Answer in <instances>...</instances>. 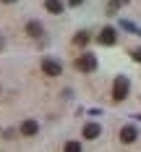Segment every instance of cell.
I'll use <instances>...</instances> for the list:
<instances>
[{"label":"cell","mask_w":141,"mask_h":152,"mask_svg":"<svg viewBox=\"0 0 141 152\" xmlns=\"http://www.w3.org/2000/svg\"><path fill=\"white\" fill-rule=\"evenodd\" d=\"M125 97H128V79H125V76H118L115 84H112V100L120 102V100H125Z\"/></svg>","instance_id":"1"},{"label":"cell","mask_w":141,"mask_h":152,"mask_svg":"<svg viewBox=\"0 0 141 152\" xmlns=\"http://www.w3.org/2000/svg\"><path fill=\"white\" fill-rule=\"evenodd\" d=\"M42 71H45L47 76H60L63 66L58 61H52V58H45V61H42Z\"/></svg>","instance_id":"2"},{"label":"cell","mask_w":141,"mask_h":152,"mask_svg":"<svg viewBox=\"0 0 141 152\" xmlns=\"http://www.w3.org/2000/svg\"><path fill=\"white\" fill-rule=\"evenodd\" d=\"M76 68H78V71H94V68H97L94 55H89V53H86V55H81V58L76 61Z\"/></svg>","instance_id":"3"},{"label":"cell","mask_w":141,"mask_h":152,"mask_svg":"<svg viewBox=\"0 0 141 152\" xmlns=\"http://www.w3.org/2000/svg\"><path fill=\"white\" fill-rule=\"evenodd\" d=\"M37 131H39V123L34 121V118H29V121L21 123V134H24V137H34Z\"/></svg>","instance_id":"4"},{"label":"cell","mask_w":141,"mask_h":152,"mask_svg":"<svg viewBox=\"0 0 141 152\" xmlns=\"http://www.w3.org/2000/svg\"><path fill=\"white\" fill-rule=\"evenodd\" d=\"M115 39H118V34H115V29H102L99 31V42H102V45H115Z\"/></svg>","instance_id":"5"},{"label":"cell","mask_w":141,"mask_h":152,"mask_svg":"<svg viewBox=\"0 0 141 152\" xmlns=\"http://www.w3.org/2000/svg\"><path fill=\"white\" fill-rule=\"evenodd\" d=\"M99 131H102V129H99L97 123H86V126H84V139H97Z\"/></svg>","instance_id":"6"},{"label":"cell","mask_w":141,"mask_h":152,"mask_svg":"<svg viewBox=\"0 0 141 152\" xmlns=\"http://www.w3.org/2000/svg\"><path fill=\"white\" fill-rule=\"evenodd\" d=\"M120 139H123L125 144L136 142V129H133V126H123V131H120Z\"/></svg>","instance_id":"7"},{"label":"cell","mask_w":141,"mask_h":152,"mask_svg":"<svg viewBox=\"0 0 141 152\" xmlns=\"http://www.w3.org/2000/svg\"><path fill=\"white\" fill-rule=\"evenodd\" d=\"M45 8L50 11V13H55V16L63 13V3H60V0H47V3H45Z\"/></svg>","instance_id":"8"},{"label":"cell","mask_w":141,"mask_h":152,"mask_svg":"<svg viewBox=\"0 0 141 152\" xmlns=\"http://www.w3.org/2000/svg\"><path fill=\"white\" fill-rule=\"evenodd\" d=\"M26 31H29L31 37H42V24L39 21H29L26 24Z\"/></svg>","instance_id":"9"},{"label":"cell","mask_w":141,"mask_h":152,"mask_svg":"<svg viewBox=\"0 0 141 152\" xmlns=\"http://www.w3.org/2000/svg\"><path fill=\"white\" fill-rule=\"evenodd\" d=\"M63 152H81V144H78V142H68V144L63 147Z\"/></svg>","instance_id":"10"},{"label":"cell","mask_w":141,"mask_h":152,"mask_svg":"<svg viewBox=\"0 0 141 152\" xmlns=\"http://www.w3.org/2000/svg\"><path fill=\"white\" fill-rule=\"evenodd\" d=\"M89 42V34L86 31H78V37H76V45H86Z\"/></svg>","instance_id":"11"},{"label":"cell","mask_w":141,"mask_h":152,"mask_svg":"<svg viewBox=\"0 0 141 152\" xmlns=\"http://www.w3.org/2000/svg\"><path fill=\"white\" fill-rule=\"evenodd\" d=\"M133 61H139V63H141V47H139V50H133Z\"/></svg>","instance_id":"12"},{"label":"cell","mask_w":141,"mask_h":152,"mask_svg":"<svg viewBox=\"0 0 141 152\" xmlns=\"http://www.w3.org/2000/svg\"><path fill=\"white\" fill-rule=\"evenodd\" d=\"M68 3H71V5H81L84 0H68Z\"/></svg>","instance_id":"13"},{"label":"cell","mask_w":141,"mask_h":152,"mask_svg":"<svg viewBox=\"0 0 141 152\" xmlns=\"http://www.w3.org/2000/svg\"><path fill=\"white\" fill-rule=\"evenodd\" d=\"M3 3H16V0H3Z\"/></svg>","instance_id":"14"}]
</instances>
